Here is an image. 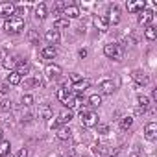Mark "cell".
<instances>
[{
    "instance_id": "42",
    "label": "cell",
    "mask_w": 157,
    "mask_h": 157,
    "mask_svg": "<svg viewBox=\"0 0 157 157\" xmlns=\"http://www.w3.org/2000/svg\"><path fill=\"white\" fill-rule=\"evenodd\" d=\"M131 157H139V150H137V148H135V150L131 151Z\"/></svg>"
},
{
    "instance_id": "31",
    "label": "cell",
    "mask_w": 157,
    "mask_h": 157,
    "mask_svg": "<svg viewBox=\"0 0 157 157\" xmlns=\"http://www.w3.org/2000/svg\"><path fill=\"white\" fill-rule=\"evenodd\" d=\"M131 126H133V117H124V118H120V129H122V131H128Z\"/></svg>"
},
{
    "instance_id": "1",
    "label": "cell",
    "mask_w": 157,
    "mask_h": 157,
    "mask_svg": "<svg viewBox=\"0 0 157 157\" xmlns=\"http://www.w3.org/2000/svg\"><path fill=\"white\" fill-rule=\"evenodd\" d=\"M4 30H6V33H21L24 30V19H19V17L6 19L4 21Z\"/></svg>"
},
{
    "instance_id": "33",
    "label": "cell",
    "mask_w": 157,
    "mask_h": 157,
    "mask_svg": "<svg viewBox=\"0 0 157 157\" xmlns=\"http://www.w3.org/2000/svg\"><path fill=\"white\" fill-rule=\"evenodd\" d=\"M144 35H146V39H148V41H153V39L157 37V32H155V28H153V26H148V28L144 30Z\"/></svg>"
},
{
    "instance_id": "43",
    "label": "cell",
    "mask_w": 157,
    "mask_h": 157,
    "mask_svg": "<svg viewBox=\"0 0 157 157\" xmlns=\"http://www.w3.org/2000/svg\"><path fill=\"white\" fill-rule=\"evenodd\" d=\"M2 139H4V129L0 128V142H2Z\"/></svg>"
},
{
    "instance_id": "2",
    "label": "cell",
    "mask_w": 157,
    "mask_h": 157,
    "mask_svg": "<svg viewBox=\"0 0 157 157\" xmlns=\"http://www.w3.org/2000/svg\"><path fill=\"white\" fill-rule=\"evenodd\" d=\"M80 118H82V126H85V128L98 126V115L94 111H89L87 107H82L80 109Z\"/></svg>"
},
{
    "instance_id": "20",
    "label": "cell",
    "mask_w": 157,
    "mask_h": 157,
    "mask_svg": "<svg viewBox=\"0 0 157 157\" xmlns=\"http://www.w3.org/2000/svg\"><path fill=\"white\" fill-rule=\"evenodd\" d=\"M144 137H146L148 140H153V139L157 137V124H155V122H150V124H146Z\"/></svg>"
},
{
    "instance_id": "10",
    "label": "cell",
    "mask_w": 157,
    "mask_h": 157,
    "mask_svg": "<svg viewBox=\"0 0 157 157\" xmlns=\"http://www.w3.org/2000/svg\"><path fill=\"white\" fill-rule=\"evenodd\" d=\"M98 89H100L102 94H113L115 89H117V85H115L113 80H104V82H100V87Z\"/></svg>"
},
{
    "instance_id": "6",
    "label": "cell",
    "mask_w": 157,
    "mask_h": 157,
    "mask_svg": "<svg viewBox=\"0 0 157 157\" xmlns=\"http://www.w3.org/2000/svg\"><path fill=\"white\" fill-rule=\"evenodd\" d=\"M63 105H65V107H68V109L82 107V105H83V96H82V94H74V96L70 94V96H68V100H67Z\"/></svg>"
},
{
    "instance_id": "14",
    "label": "cell",
    "mask_w": 157,
    "mask_h": 157,
    "mask_svg": "<svg viewBox=\"0 0 157 157\" xmlns=\"http://www.w3.org/2000/svg\"><path fill=\"white\" fill-rule=\"evenodd\" d=\"M89 85H91V80H87V78H83V80H80L78 83H72V91L76 93V94H82L85 89H89Z\"/></svg>"
},
{
    "instance_id": "3",
    "label": "cell",
    "mask_w": 157,
    "mask_h": 157,
    "mask_svg": "<svg viewBox=\"0 0 157 157\" xmlns=\"http://www.w3.org/2000/svg\"><path fill=\"white\" fill-rule=\"evenodd\" d=\"M104 54L113 61H120L124 57V48L120 44H117V43H109V44L104 46Z\"/></svg>"
},
{
    "instance_id": "26",
    "label": "cell",
    "mask_w": 157,
    "mask_h": 157,
    "mask_svg": "<svg viewBox=\"0 0 157 157\" xmlns=\"http://www.w3.org/2000/svg\"><path fill=\"white\" fill-rule=\"evenodd\" d=\"M10 151H11V144H10V140H2V142H0V157H8Z\"/></svg>"
},
{
    "instance_id": "35",
    "label": "cell",
    "mask_w": 157,
    "mask_h": 157,
    "mask_svg": "<svg viewBox=\"0 0 157 157\" xmlns=\"http://www.w3.org/2000/svg\"><path fill=\"white\" fill-rule=\"evenodd\" d=\"M21 104H22V107H30V105L33 104V96H32V94H22Z\"/></svg>"
},
{
    "instance_id": "44",
    "label": "cell",
    "mask_w": 157,
    "mask_h": 157,
    "mask_svg": "<svg viewBox=\"0 0 157 157\" xmlns=\"http://www.w3.org/2000/svg\"><path fill=\"white\" fill-rule=\"evenodd\" d=\"M11 157H13V155H11Z\"/></svg>"
},
{
    "instance_id": "17",
    "label": "cell",
    "mask_w": 157,
    "mask_h": 157,
    "mask_svg": "<svg viewBox=\"0 0 157 157\" xmlns=\"http://www.w3.org/2000/svg\"><path fill=\"white\" fill-rule=\"evenodd\" d=\"M30 68H32V67H30V63H28L26 59H24V61L19 59V63H17V67H15V72H17L19 76H26V74H30Z\"/></svg>"
},
{
    "instance_id": "22",
    "label": "cell",
    "mask_w": 157,
    "mask_h": 157,
    "mask_svg": "<svg viewBox=\"0 0 157 157\" xmlns=\"http://www.w3.org/2000/svg\"><path fill=\"white\" fill-rule=\"evenodd\" d=\"M46 15H48V8H46V4H44V2L37 4V6H35V19L43 21V19H46Z\"/></svg>"
},
{
    "instance_id": "36",
    "label": "cell",
    "mask_w": 157,
    "mask_h": 157,
    "mask_svg": "<svg viewBox=\"0 0 157 157\" xmlns=\"http://www.w3.org/2000/svg\"><path fill=\"white\" fill-rule=\"evenodd\" d=\"M80 80H83L80 74H76V72H74V74H70V83H78Z\"/></svg>"
},
{
    "instance_id": "27",
    "label": "cell",
    "mask_w": 157,
    "mask_h": 157,
    "mask_svg": "<svg viewBox=\"0 0 157 157\" xmlns=\"http://www.w3.org/2000/svg\"><path fill=\"white\" fill-rule=\"evenodd\" d=\"M63 28H68V19H65V17H59V19H56L54 21V30H63Z\"/></svg>"
},
{
    "instance_id": "25",
    "label": "cell",
    "mask_w": 157,
    "mask_h": 157,
    "mask_svg": "<svg viewBox=\"0 0 157 157\" xmlns=\"http://www.w3.org/2000/svg\"><path fill=\"white\" fill-rule=\"evenodd\" d=\"M21 82H22V76H19L15 70H11L8 76V85H19Z\"/></svg>"
},
{
    "instance_id": "34",
    "label": "cell",
    "mask_w": 157,
    "mask_h": 157,
    "mask_svg": "<svg viewBox=\"0 0 157 157\" xmlns=\"http://www.w3.org/2000/svg\"><path fill=\"white\" fill-rule=\"evenodd\" d=\"M26 37H28V41H30L32 44H39V33H37L35 30H30Z\"/></svg>"
},
{
    "instance_id": "15",
    "label": "cell",
    "mask_w": 157,
    "mask_h": 157,
    "mask_svg": "<svg viewBox=\"0 0 157 157\" xmlns=\"http://www.w3.org/2000/svg\"><path fill=\"white\" fill-rule=\"evenodd\" d=\"M94 26L100 30V32H107L109 30V21L105 15H96L94 17Z\"/></svg>"
},
{
    "instance_id": "18",
    "label": "cell",
    "mask_w": 157,
    "mask_h": 157,
    "mask_svg": "<svg viewBox=\"0 0 157 157\" xmlns=\"http://www.w3.org/2000/svg\"><path fill=\"white\" fill-rule=\"evenodd\" d=\"M126 8H128V11H129V13H137V11H142V10L146 8V2H144V0H137V2H128V4H126Z\"/></svg>"
},
{
    "instance_id": "21",
    "label": "cell",
    "mask_w": 157,
    "mask_h": 157,
    "mask_svg": "<svg viewBox=\"0 0 157 157\" xmlns=\"http://www.w3.org/2000/svg\"><path fill=\"white\" fill-rule=\"evenodd\" d=\"M133 80H135L139 85H148V83H150L148 74H144V72H140V70H135V72H133Z\"/></svg>"
},
{
    "instance_id": "4",
    "label": "cell",
    "mask_w": 157,
    "mask_h": 157,
    "mask_svg": "<svg viewBox=\"0 0 157 157\" xmlns=\"http://www.w3.org/2000/svg\"><path fill=\"white\" fill-rule=\"evenodd\" d=\"M0 17H4V19L15 17V4H11V2H0Z\"/></svg>"
},
{
    "instance_id": "32",
    "label": "cell",
    "mask_w": 157,
    "mask_h": 157,
    "mask_svg": "<svg viewBox=\"0 0 157 157\" xmlns=\"http://www.w3.org/2000/svg\"><path fill=\"white\" fill-rule=\"evenodd\" d=\"M89 104H91L93 107L102 105V94H91V96H89Z\"/></svg>"
},
{
    "instance_id": "30",
    "label": "cell",
    "mask_w": 157,
    "mask_h": 157,
    "mask_svg": "<svg viewBox=\"0 0 157 157\" xmlns=\"http://www.w3.org/2000/svg\"><path fill=\"white\" fill-rule=\"evenodd\" d=\"M137 104H139V107H140L142 111H146L148 105H150V98L144 96V94H139V96H137Z\"/></svg>"
},
{
    "instance_id": "16",
    "label": "cell",
    "mask_w": 157,
    "mask_h": 157,
    "mask_svg": "<svg viewBox=\"0 0 157 157\" xmlns=\"http://www.w3.org/2000/svg\"><path fill=\"white\" fill-rule=\"evenodd\" d=\"M151 21H153V11L144 8V10L140 11V15H139V22H140V24H144V26H148Z\"/></svg>"
},
{
    "instance_id": "37",
    "label": "cell",
    "mask_w": 157,
    "mask_h": 157,
    "mask_svg": "<svg viewBox=\"0 0 157 157\" xmlns=\"http://www.w3.org/2000/svg\"><path fill=\"white\" fill-rule=\"evenodd\" d=\"M109 131V126H105V124H100L98 126V133H102V135H105Z\"/></svg>"
},
{
    "instance_id": "13",
    "label": "cell",
    "mask_w": 157,
    "mask_h": 157,
    "mask_svg": "<svg viewBox=\"0 0 157 157\" xmlns=\"http://www.w3.org/2000/svg\"><path fill=\"white\" fill-rule=\"evenodd\" d=\"M61 15H65V19H78V17H80V8L74 6V4H68V6L63 10Z\"/></svg>"
},
{
    "instance_id": "7",
    "label": "cell",
    "mask_w": 157,
    "mask_h": 157,
    "mask_svg": "<svg viewBox=\"0 0 157 157\" xmlns=\"http://www.w3.org/2000/svg\"><path fill=\"white\" fill-rule=\"evenodd\" d=\"M93 151L98 157H109V155H113V148L107 146V144H94L93 146Z\"/></svg>"
},
{
    "instance_id": "19",
    "label": "cell",
    "mask_w": 157,
    "mask_h": 157,
    "mask_svg": "<svg viewBox=\"0 0 157 157\" xmlns=\"http://www.w3.org/2000/svg\"><path fill=\"white\" fill-rule=\"evenodd\" d=\"M41 56H43L44 59H54V57L57 56V48H56V46L46 44V46H43V48H41Z\"/></svg>"
},
{
    "instance_id": "24",
    "label": "cell",
    "mask_w": 157,
    "mask_h": 157,
    "mask_svg": "<svg viewBox=\"0 0 157 157\" xmlns=\"http://www.w3.org/2000/svg\"><path fill=\"white\" fill-rule=\"evenodd\" d=\"M17 63H19V59L17 57H4V61H2V65H4V68H8V70H15V67H17Z\"/></svg>"
},
{
    "instance_id": "29",
    "label": "cell",
    "mask_w": 157,
    "mask_h": 157,
    "mask_svg": "<svg viewBox=\"0 0 157 157\" xmlns=\"http://www.w3.org/2000/svg\"><path fill=\"white\" fill-rule=\"evenodd\" d=\"M56 96H57V100L61 102V104H65L67 100H68V96H70V91H67V89H57V93H56Z\"/></svg>"
},
{
    "instance_id": "9",
    "label": "cell",
    "mask_w": 157,
    "mask_h": 157,
    "mask_svg": "<svg viewBox=\"0 0 157 157\" xmlns=\"http://www.w3.org/2000/svg\"><path fill=\"white\" fill-rule=\"evenodd\" d=\"M107 21H109V24H118L120 22V8L117 4L109 6V17H107Z\"/></svg>"
},
{
    "instance_id": "8",
    "label": "cell",
    "mask_w": 157,
    "mask_h": 157,
    "mask_svg": "<svg viewBox=\"0 0 157 157\" xmlns=\"http://www.w3.org/2000/svg\"><path fill=\"white\" fill-rule=\"evenodd\" d=\"M44 39H46V43H48L50 46H56V44L61 41V33H59L57 30L52 28V30H48V32L44 33Z\"/></svg>"
},
{
    "instance_id": "23",
    "label": "cell",
    "mask_w": 157,
    "mask_h": 157,
    "mask_svg": "<svg viewBox=\"0 0 157 157\" xmlns=\"http://www.w3.org/2000/svg\"><path fill=\"white\" fill-rule=\"evenodd\" d=\"M57 139L59 140H68L70 137H72V129L68 128V126H63V128H57Z\"/></svg>"
},
{
    "instance_id": "40",
    "label": "cell",
    "mask_w": 157,
    "mask_h": 157,
    "mask_svg": "<svg viewBox=\"0 0 157 157\" xmlns=\"http://www.w3.org/2000/svg\"><path fill=\"white\" fill-rule=\"evenodd\" d=\"M80 57H87V50H85V48L80 50Z\"/></svg>"
},
{
    "instance_id": "12",
    "label": "cell",
    "mask_w": 157,
    "mask_h": 157,
    "mask_svg": "<svg viewBox=\"0 0 157 157\" xmlns=\"http://www.w3.org/2000/svg\"><path fill=\"white\" fill-rule=\"evenodd\" d=\"M11 109H13L11 100H4V102H0V118H2V120H8V117H10Z\"/></svg>"
},
{
    "instance_id": "5",
    "label": "cell",
    "mask_w": 157,
    "mask_h": 157,
    "mask_svg": "<svg viewBox=\"0 0 157 157\" xmlns=\"http://www.w3.org/2000/svg\"><path fill=\"white\" fill-rule=\"evenodd\" d=\"M72 120V111L68 109V111H61L59 115H57V120H54L52 124H50V128H59L61 124H68Z\"/></svg>"
},
{
    "instance_id": "11",
    "label": "cell",
    "mask_w": 157,
    "mask_h": 157,
    "mask_svg": "<svg viewBox=\"0 0 157 157\" xmlns=\"http://www.w3.org/2000/svg\"><path fill=\"white\" fill-rule=\"evenodd\" d=\"M44 74H46L48 80H57V78L61 76V67L59 65H48L44 68Z\"/></svg>"
},
{
    "instance_id": "38",
    "label": "cell",
    "mask_w": 157,
    "mask_h": 157,
    "mask_svg": "<svg viewBox=\"0 0 157 157\" xmlns=\"http://www.w3.org/2000/svg\"><path fill=\"white\" fill-rule=\"evenodd\" d=\"M30 155V151H28V148H22L19 153H17V157H28Z\"/></svg>"
},
{
    "instance_id": "39",
    "label": "cell",
    "mask_w": 157,
    "mask_h": 157,
    "mask_svg": "<svg viewBox=\"0 0 157 157\" xmlns=\"http://www.w3.org/2000/svg\"><path fill=\"white\" fill-rule=\"evenodd\" d=\"M8 91H10V85H8V83H2V85H0V93H4V94H6Z\"/></svg>"
},
{
    "instance_id": "41",
    "label": "cell",
    "mask_w": 157,
    "mask_h": 157,
    "mask_svg": "<svg viewBox=\"0 0 157 157\" xmlns=\"http://www.w3.org/2000/svg\"><path fill=\"white\" fill-rule=\"evenodd\" d=\"M6 57V50L4 48H0V59H4Z\"/></svg>"
},
{
    "instance_id": "28",
    "label": "cell",
    "mask_w": 157,
    "mask_h": 157,
    "mask_svg": "<svg viewBox=\"0 0 157 157\" xmlns=\"http://www.w3.org/2000/svg\"><path fill=\"white\" fill-rule=\"evenodd\" d=\"M39 117L43 118V120H50L52 118V109H50V105H43L41 109H39Z\"/></svg>"
}]
</instances>
